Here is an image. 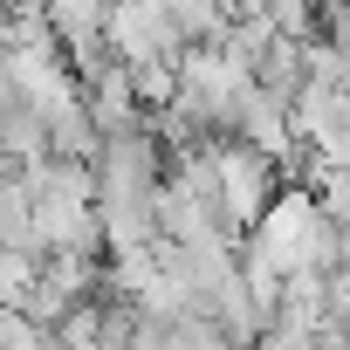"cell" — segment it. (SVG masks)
<instances>
[{"label":"cell","instance_id":"cell-3","mask_svg":"<svg viewBox=\"0 0 350 350\" xmlns=\"http://www.w3.org/2000/svg\"><path fill=\"white\" fill-rule=\"evenodd\" d=\"M158 8H165L172 35L193 49V42H220V28H227V8H234V0H158Z\"/></svg>","mask_w":350,"mask_h":350},{"label":"cell","instance_id":"cell-1","mask_svg":"<svg viewBox=\"0 0 350 350\" xmlns=\"http://www.w3.org/2000/svg\"><path fill=\"white\" fill-rule=\"evenodd\" d=\"M179 35H172L158 0H103V55L117 69H137V62H179Z\"/></svg>","mask_w":350,"mask_h":350},{"label":"cell","instance_id":"cell-4","mask_svg":"<svg viewBox=\"0 0 350 350\" xmlns=\"http://www.w3.org/2000/svg\"><path fill=\"white\" fill-rule=\"evenodd\" d=\"M35 275H42V254H21V247L0 241V309H21V295L35 288Z\"/></svg>","mask_w":350,"mask_h":350},{"label":"cell","instance_id":"cell-2","mask_svg":"<svg viewBox=\"0 0 350 350\" xmlns=\"http://www.w3.org/2000/svg\"><path fill=\"white\" fill-rule=\"evenodd\" d=\"M275 179L282 165L247 151V144H213V193H220V220L227 227H254L275 206Z\"/></svg>","mask_w":350,"mask_h":350}]
</instances>
